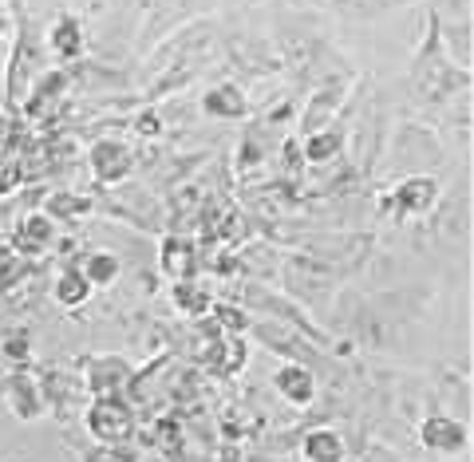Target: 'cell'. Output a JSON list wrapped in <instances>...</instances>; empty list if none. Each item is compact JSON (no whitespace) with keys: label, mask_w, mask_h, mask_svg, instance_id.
<instances>
[{"label":"cell","mask_w":474,"mask_h":462,"mask_svg":"<svg viewBox=\"0 0 474 462\" xmlns=\"http://www.w3.org/2000/svg\"><path fill=\"white\" fill-rule=\"evenodd\" d=\"M135 426V415L122 403V395H95V403L87 407V431L99 442H122Z\"/></svg>","instance_id":"6da1fadb"},{"label":"cell","mask_w":474,"mask_h":462,"mask_svg":"<svg viewBox=\"0 0 474 462\" xmlns=\"http://www.w3.org/2000/svg\"><path fill=\"white\" fill-rule=\"evenodd\" d=\"M87 166L95 171V178H99V182H122V178L135 171V155H130L127 142L99 139L91 150H87Z\"/></svg>","instance_id":"7a4b0ae2"},{"label":"cell","mask_w":474,"mask_h":462,"mask_svg":"<svg viewBox=\"0 0 474 462\" xmlns=\"http://www.w3.org/2000/svg\"><path fill=\"white\" fill-rule=\"evenodd\" d=\"M419 442L435 455H459V450H467V426L451 415H427L419 423Z\"/></svg>","instance_id":"3957f363"},{"label":"cell","mask_w":474,"mask_h":462,"mask_svg":"<svg viewBox=\"0 0 474 462\" xmlns=\"http://www.w3.org/2000/svg\"><path fill=\"white\" fill-rule=\"evenodd\" d=\"M273 391L285 399V403L309 407L312 395H316V376L304 368V363H280L273 371Z\"/></svg>","instance_id":"277c9868"},{"label":"cell","mask_w":474,"mask_h":462,"mask_svg":"<svg viewBox=\"0 0 474 462\" xmlns=\"http://www.w3.org/2000/svg\"><path fill=\"white\" fill-rule=\"evenodd\" d=\"M130 384V368L122 355H95L91 368H87V387L95 395H119Z\"/></svg>","instance_id":"5b68a950"},{"label":"cell","mask_w":474,"mask_h":462,"mask_svg":"<svg viewBox=\"0 0 474 462\" xmlns=\"http://www.w3.org/2000/svg\"><path fill=\"white\" fill-rule=\"evenodd\" d=\"M438 202V182L431 174H411L395 186V210L403 213H427Z\"/></svg>","instance_id":"8992f818"},{"label":"cell","mask_w":474,"mask_h":462,"mask_svg":"<svg viewBox=\"0 0 474 462\" xmlns=\"http://www.w3.org/2000/svg\"><path fill=\"white\" fill-rule=\"evenodd\" d=\"M51 237H56V221H51V213H28V218L20 221V234H16V253L40 257L43 249L51 245Z\"/></svg>","instance_id":"52a82bcc"},{"label":"cell","mask_w":474,"mask_h":462,"mask_svg":"<svg viewBox=\"0 0 474 462\" xmlns=\"http://www.w3.org/2000/svg\"><path fill=\"white\" fill-rule=\"evenodd\" d=\"M158 265H162L166 277L182 281V277H194V249H190L186 237H166L162 245H158Z\"/></svg>","instance_id":"ba28073f"},{"label":"cell","mask_w":474,"mask_h":462,"mask_svg":"<svg viewBox=\"0 0 474 462\" xmlns=\"http://www.w3.org/2000/svg\"><path fill=\"white\" fill-rule=\"evenodd\" d=\"M301 450H304V458L309 462H344V439H340L332 426H312L309 434H304V442H301Z\"/></svg>","instance_id":"9c48e42d"},{"label":"cell","mask_w":474,"mask_h":462,"mask_svg":"<svg viewBox=\"0 0 474 462\" xmlns=\"http://www.w3.org/2000/svg\"><path fill=\"white\" fill-rule=\"evenodd\" d=\"M170 300H174V308H178L182 316H206L209 308H214V300H209L206 284H201V281H194V277H182V281H174Z\"/></svg>","instance_id":"30bf717a"},{"label":"cell","mask_w":474,"mask_h":462,"mask_svg":"<svg viewBox=\"0 0 474 462\" xmlns=\"http://www.w3.org/2000/svg\"><path fill=\"white\" fill-rule=\"evenodd\" d=\"M51 297H56V305H64V308H83L87 300H91V284H87V277L75 269V265H67V269H59L56 284H51Z\"/></svg>","instance_id":"8fae6325"},{"label":"cell","mask_w":474,"mask_h":462,"mask_svg":"<svg viewBox=\"0 0 474 462\" xmlns=\"http://www.w3.org/2000/svg\"><path fill=\"white\" fill-rule=\"evenodd\" d=\"M79 273L87 277V284H91V289H107V284L119 281L122 261L111 253V249H95V253H87V261L79 265Z\"/></svg>","instance_id":"7c38bea8"},{"label":"cell","mask_w":474,"mask_h":462,"mask_svg":"<svg viewBox=\"0 0 474 462\" xmlns=\"http://www.w3.org/2000/svg\"><path fill=\"white\" fill-rule=\"evenodd\" d=\"M48 44L59 60H75L79 52H83V28H79L75 16H59L48 28Z\"/></svg>","instance_id":"4fadbf2b"},{"label":"cell","mask_w":474,"mask_h":462,"mask_svg":"<svg viewBox=\"0 0 474 462\" xmlns=\"http://www.w3.org/2000/svg\"><path fill=\"white\" fill-rule=\"evenodd\" d=\"M201 107H206V115H214V119H241L245 95L237 92L233 84H222V87H209V92L201 95Z\"/></svg>","instance_id":"5bb4252c"},{"label":"cell","mask_w":474,"mask_h":462,"mask_svg":"<svg viewBox=\"0 0 474 462\" xmlns=\"http://www.w3.org/2000/svg\"><path fill=\"white\" fill-rule=\"evenodd\" d=\"M8 399H12V411L20 415L24 423H32V419L43 415V395L36 391V384H32L28 376H16L12 384H8Z\"/></svg>","instance_id":"9a60e30c"},{"label":"cell","mask_w":474,"mask_h":462,"mask_svg":"<svg viewBox=\"0 0 474 462\" xmlns=\"http://www.w3.org/2000/svg\"><path fill=\"white\" fill-rule=\"evenodd\" d=\"M344 150V135L340 131H316L304 139V158L309 163H332V158Z\"/></svg>","instance_id":"2e32d148"},{"label":"cell","mask_w":474,"mask_h":462,"mask_svg":"<svg viewBox=\"0 0 474 462\" xmlns=\"http://www.w3.org/2000/svg\"><path fill=\"white\" fill-rule=\"evenodd\" d=\"M0 355H4V360H12V363H28L32 360V336L28 332L8 336V340L0 344Z\"/></svg>","instance_id":"e0dca14e"},{"label":"cell","mask_w":474,"mask_h":462,"mask_svg":"<svg viewBox=\"0 0 474 462\" xmlns=\"http://www.w3.org/2000/svg\"><path fill=\"white\" fill-rule=\"evenodd\" d=\"M214 320L222 324V332H230V336H241L245 328H249L245 313H241V308H233V305H217L214 308Z\"/></svg>","instance_id":"ac0fdd59"},{"label":"cell","mask_w":474,"mask_h":462,"mask_svg":"<svg viewBox=\"0 0 474 462\" xmlns=\"http://www.w3.org/2000/svg\"><path fill=\"white\" fill-rule=\"evenodd\" d=\"M0 265H4V269H0V289H8V284H12V277H16V281L24 277L20 257H16V261H0Z\"/></svg>","instance_id":"d6986e66"},{"label":"cell","mask_w":474,"mask_h":462,"mask_svg":"<svg viewBox=\"0 0 474 462\" xmlns=\"http://www.w3.org/2000/svg\"><path fill=\"white\" fill-rule=\"evenodd\" d=\"M75 198H67V194H59V198H51V213H75V210H83V206H72ZM48 213V210H43Z\"/></svg>","instance_id":"ffe728a7"},{"label":"cell","mask_w":474,"mask_h":462,"mask_svg":"<svg viewBox=\"0 0 474 462\" xmlns=\"http://www.w3.org/2000/svg\"><path fill=\"white\" fill-rule=\"evenodd\" d=\"M138 131H146V135H158V119H154V115H146V119H138Z\"/></svg>","instance_id":"44dd1931"},{"label":"cell","mask_w":474,"mask_h":462,"mask_svg":"<svg viewBox=\"0 0 474 462\" xmlns=\"http://www.w3.org/2000/svg\"><path fill=\"white\" fill-rule=\"evenodd\" d=\"M0 36H4V20H0Z\"/></svg>","instance_id":"7402d4cb"}]
</instances>
